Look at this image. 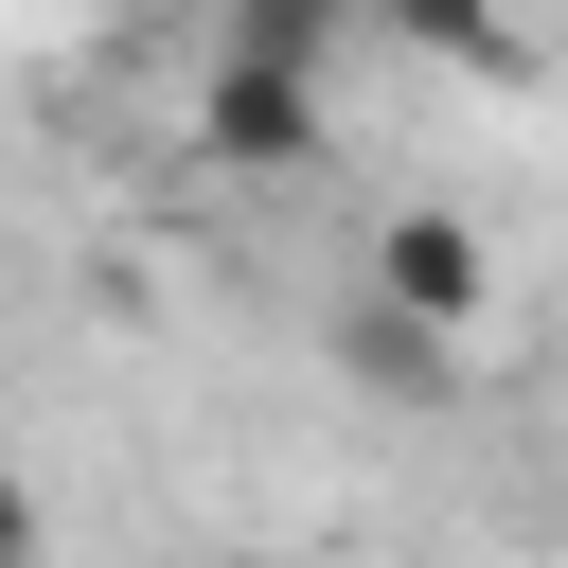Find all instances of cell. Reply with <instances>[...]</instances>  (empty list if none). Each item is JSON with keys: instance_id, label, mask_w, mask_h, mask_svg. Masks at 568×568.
Instances as JSON below:
<instances>
[{"instance_id": "cell-4", "label": "cell", "mask_w": 568, "mask_h": 568, "mask_svg": "<svg viewBox=\"0 0 568 568\" xmlns=\"http://www.w3.org/2000/svg\"><path fill=\"white\" fill-rule=\"evenodd\" d=\"M408 36H444V53H497V0H390Z\"/></svg>"}, {"instance_id": "cell-1", "label": "cell", "mask_w": 568, "mask_h": 568, "mask_svg": "<svg viewBox=\"0 0 568 568\" xmlns=\"http://www.w3.org/2000/svg\"><path fill=\"white\" fill-rule=\"evenodd\" d=\"M195 160H213V178H302V160H320V71L213 36V71H195Z\"/></svg>"}, {"instance_id": "cell-3", "label": "cell", "mask_w": 568, "mask_h": 568, "mask_svg": "<svg viewBox=\"0 0 568 568\" xmlns=\"http://www.w3.org/2000/svg\"><path fill=\"white\" fill-rule=\"evenodd\" d=\"M337 18H355V0H231V36H248V53H302V71L337 53Z\"/></svg>"}, {"instance_id": "cell-2", "label": "cell", "mask_w": 568, "mask_h": 568, "mask_svg": "<svg viewBox=\"0 0 568 568\" xmlns=\"http://www.w3.org/2000/svg\"><path fill=\"white\" fill-rule=\"evenodd\" d=\"M479 302H497V248H479L462 213H390V231H373V320H426V337H444V320H479Z\"/></svg>"}]
</instances>
